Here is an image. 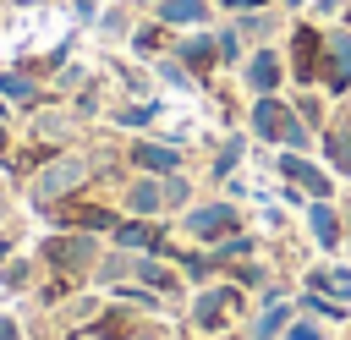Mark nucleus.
<instances>
[{
  "instance_id": "412c9836",
  "label": "nucleus",
  "mask_w": 351,
  "mask_h": 340,
  "mask_svg": "<svg viewBox=\"0 0 351 340\" xmlns=\"http://www.w3.org/2000/svg\"><path fill=\"white\" fill-rule=\"evenodd\" d=\"M154 77H159L165 88H176V93H192V88H197V77L186 71L181 55H154Z\"/></svg>"
},
{
  "instance_id": "bb28decb",
  "label": "nucleus",
  "mask_w": 351,
  "mask_h": 340,
  "mask_svg": "<svg viewBox=\"0 0 351 340\" xmlns=\"http://www.w3.org/2000/svg\"><path fill=\"white\" fill-rule=\"evenodd\" d=\"M165 181V208H186L192 203V181L181 175V170H170V175H159Z\"/></svg>"
},
{
  "instance_id": "09e8293b",
  "label": "nucleus",
  "mask_w": 351,
  "mask_h": 340,
  "mask_svg": "<svg viewBox=\"0 0 351 340\" xmlns=\"http://www.w3.org/2000/svg\"><path fill=\"white\" fill-rule=\"evenodd\" d=\"M346 247H351V230H346Z\"/></svg>"
},
{
  "instance_id": "a18cd8bd",
  "label": "nucleus",
  "mask_w": 351,
  "mask_h": 340,
  "mask_svg": "<svg viewBox=\"0 0 351 340\" xmlns=\"http://www.w3.org/2000/svg\"><path fill=\"white\" fill-rule=\"evenodd\" d=\"M0 154H5V115H0Z\"/></svg>"
},
{
  "instance_id": "cd10ccee",
  "label": "nucleus",
  "mask_w": 351,
  "mask_h": 340,
  "mask_svg": "<svg viewBox=\"0 0 351 340\" xmlns=\"http://www.w3.org/2000/svg\"><path fill=\"white\" fill-rule=\"evenodd\" d=\"M296 307H302V313H318V318H346V302H324L318 291H302Z\"/></svg>"
},
{
  "instance_id": "58836bf2",
  "label": "nucleus",
  "mask_w": 351,
  "mask_h": 340,
  "mask_svg": "<svg viewBox=\"0 0 351 340\" xmlns=\"http://www.w3.org/2000/svg\"><path fill=\"white\" fill-rule=\"evenodd\" d=\"M236 285H263V269H258V263H247V269H236Z\"/></svg>"
},
{
  "instance_id": "b1692460",
  "label": "nucleus",
  "mask_w": 351,
  "mask_h": 340,
  "mask_svg": "<svg viewBox=\"0 0 351 340\" xmlns=\"http://www.w3.org/2000/svg\"><path fill=\"white\" fill-rule=\"evenodd\" d=\"M66 225H77V230H115V219L121 214H110V208H88V203H77L71 214H60Z\"/></svg>"
},
{
  "instance_id": "7c9ffc66",
  "label": "nucleus",
  "mask_w": 351,
  "mask_h": 340,
  "mask_svg": "<svg viewBox=\"0 0 351 340\" xmlns=\"http://www.w3.org/2000/svg\"><path fill=\"white\" fill-rule=\"evenodd\" d=\"M93 27H99V33H104V38H126V11H121V5H104V11H99V22H93Z\"/></svg>"
},
{
  "instance_id": "0eeeda50",
  "label": "nucleus",
  "mask_w": 351,
  "mask_h": 340,
  "mask_svg": "<svg viewBox=\"0 0 351 340\" xmlns=\"http://www.w3.org/2000/svg\"><path fill=\"white\" fill-rule=\"evenodd\" d=\"M274 170H280V181L302 186L307 197H335V170H329V165H313L302 148H280Z\"/></svg>"
},
{
  "instance_id": "c03bdc74",
  "label": "nucleus",
  "mask_w": 351,
  "mask_h": 340,
  "mask_svg": "<svg viewBox=\"0 0 351 340\" xmlns=\"http://www.w3.org/2000/svg\"><path fill=\"white\" fill-rule=\"evenodd\" d=\"M5 258H11V241H5V236H0V263H5Z\"/></svg>"
},
{
  "instance_id": "ddd939ff",
  "label": "nucleus",
  "mask_w": 351,
  "mask_h": 340,
  "mask_svg": "<svg viewBox=\"0 0 351 340\" xmlns=\"http://www.w3.org/2000/svg\"><path fill=\"white\" fill-rule=\"evenodd\" d=\"M0 99L16 104V110H38V104H44V88H38V77H33L27 66H5V71H0Z\"/></svg>"
},
{
  "instance_id": "4be33fe9",
  "label": "nucleus",
  "mask_w": 351,
  "mask_h": 340,
  "mask_svg": "<svg viewBox=\"0 0 351 340\" xmlns=\"http://www.w3.org/2000/svg\"><path fill=\"white\" fill-rule=\"evenodd\" d=\"M241 159H247V137H241V132H230V137L219 143V154H214V165H208V175H214V181H230Z\"/></svg>"
},
{
  "instance_id": "c756f323",
  "label": "nucleus",
  "mask_w": 351,
  "mask_h": 340,
  "mask_svg": "<svg viewBox=\"0 0 351 340\" xmlns=\"http://www.w3.org/2000/svg\"><path fill=\"white\" fill-rule=\"evenodd\" d=\"M27 274H33V269H27V258H5V263H0V291H22V285H27Z\"/></svg>"
},
{
  "instance_id": "c85d7f7f",
  "label": "nucleus",
  "mask_w": 351,
  "mask_h": 340,
  "mask_svg": "<svg viewBox=\"0 0 351 340\" xmlns=\"http://www.w3.org/2000/svg\"><path fill=\"white\" fill-rule=\"evenodd\" d=\"M214 38H219V66H236V60H241V27L230 22V27H219Z\"/></svg>"
},
{
  "instance_id": "a878e982",
  "label": "nucleus",
  "mask_w": 351,
  "mask_h": 340,
  "mask_svg": "<svg viewBox=\"0 0 351 340\" xmlns=\"http://www.w3.org/2000/svg\"><path fill=\"white\" fill-rule=\"evenodd\" d=\"M132 274H137V285H154V291H181V285H176V274H170V269H159L148 252L137 258V269H132Z\"/></svg>"
},
{
  "instance_id": "473e14b6",
  "label": "nucleus",
  "mask_w": 351,
  "mask_h": 340,
  "mask_svg": "<svg viewBox=\"0 0 351 340\" xmlns=\"http://www.w3.org/2000/svg\"><path fill=\"white\" fill-rule=\"evenodd\" d=\"M291 104H296V115H302L307 126H324V99H318V93H302V99H291Z\"/></svg>"
},
{
  "instance_id": "5701e85b",
  "label": "nucleus",
  "mask_w": 351,
  "mask_h": 340,
  "mask_svg": "<svg viewBox=\"0 0 351 340\" xmlns=\"http://www.w3.org/2000/svg\"><path fill=\"white\" fill-rule=\"evenodd\" d=\"M285 329H291V302H263V318L247 340H280Z\"/></svg>"
},
{
  "instance_id": "f257e3e1",
  "label": "nucleus",
  "mask_w": 351,
  "mask_h": 340,
  "mask_svg": "<svg viewBox=\"0 0 351 340\" xmlns=\"http://www.w3.org/2000/svg\"><path fill=\"white\" fill-rule=\"evenodd\" d=\"M93 175H99V165H93L88 154L55 148V154L33 170V208H38V214H55V203H71Z\"/></svg>"
},
{
  "instance_id": "49530a36",
  "label": "nucleus",
  "mask_w": 351,
  "mask_h": 340,
  "mask_svg": "<svg viewBox=\"0 0 351 340\" xmlns=\"http://www.w3.org/2000/svg\"><path fill=\"white\" fill-rule=\"evenodd\" d=\"M285 5H291V11H302V5H307V0H285Z\"/></svg>"
},
{
  "instance_id": "1a4fd4ad",
  "label": "nucleus",
  "mask_w": 351,
  "mask_h": 340,
  "mask_svg": "<svg viewBox=\"0 0 351 340\" xmlns=\"http://www.w3.org/2000/svg\"><path fill=\"white\" fill-rule=\"evenodd\" d=\"M170 55H181V60H186V71L203 82V77L219 66V38H214L208 27H192L186 38H170Z\"/></svg>"
},
{
  "instance_id": "f03ea898",
  "label": "nucleus",
  "mask_w": 351,
  "mask_h": 340,
  "mask_svg": "<svg viewBox=\"0 0 351 340\" xmlns=\"http://www.w3.org/2000/svg\"><path fill=\"white\" fill-rule=\"evenodd\" d=\"M247 132L269 148H307L313 143V126L296 115V104L285 93H258L252 110H247Z\"/></svg>"
},
{
  "instance_id": "79ce46f5",
  "label": "nucleus",
  "mask_w": 351,
  "mask_h": 340,
  "mask_svg": "<svg viewBox=\"0 0 351 340\" xmlns=\"http://www.w3.org/2000/svg\"><path fill=\"white\" fill-rule=\"evenodd\" d=\"M0 340H22V324H16V318H5V313H0Z\"/></svg>"
},
{
  "instance_id": "c9c22d12",
  "label": "nucleus",
  "mask_w": 351,
  "mask_h": 340,
  "mask_svg": "<svg viewBox=\"0 0 351 340\" xmlns=\"http://www.w3.org/2000/svg\"><path fill=\"white\" fill-rule=\"evenodd\" d=\"M121 324H126L121 313H104V318L93 324V335H99V340H121Z\"/></svg>"
},
{
  "instance_id": "a19ab883",
  "label": "nucleus",
  "mask_w": 351,
  "mask_h": 340,
  "mask_svg": "<svg viewBox=\"0 0 351 340\" xmlns=\"http://www.w3.org/2000/svg\"><path fill=\"white\" fill-rule=\"evenodd\" d=\"M55 82H60V88H82V66H66Z\"/></svg>"
},
{
  "instance_id": "423d86ee",
  "label": "nucleus",
  "mask_w": 351,
  "mask_h": 340,
  "mask_svg": "<svg viewBox=\"0 0 351 340\" xmlns=\"http://www.w3.org/2000/svg\"><path fill=\"white\" fill-rule=\"evenodd\" d=\"M318 88L329 99H346L351 93V27H324V71H318Z\"/></svg>"
},
{
  "instance_id": "2eb2a0df",
  "label": "nucleus",
  "mask_w": 351,
  "mask_h": 340,
  "mask_svg": "<svg viewBox=\"0 0 351 340\" xmlns=\"http://www.w3.org/2000/svg\"><path fill=\"white\" fill-rule=\"evenodd\" d=\"M126 214H143V219H159L165 214V181L159 175H137L132 186H126Z\"/></svg>"
},
{
  "instance_id": "72a5a7b5",
  "label": "nucleus",
  "mask_w": 351,
  "mask_h": 340,
  "mask_svg": "<svg viewBox=\"0 0 351 340\" xmlns=\"http://www.w3.org/2000/svg\"><path fill=\"white\" fill-rule=\"evenodd\" d=\"M280 340H329V335H324V329H318L313 318H291V329H285Z\"/></svg>"
},
{
  "instance_id": "9b49d317",
  "label": "nucleus",
  "mask_w": 351,
  "mask_h": 340,
  "mask_svg": "<svg viewBox=\"0 0 351 340\" xmlns=\"http://www.w3.org/2000/svg\"><path fill=\"white\" fill-rule=\"evenodd\" d=\"M110 241L121 247V252H165V230L154 225V219H143V214H132V219H115V230H110Z\"/></svg>"
},
{
  "instance_id": "37998d69",
  "label": "nucleus",
  "mask_w": 351,
  "mask_h": 340,
  "mask_svg": "<svg viewBox=\"0 0 351 340\" xmlns=\"http://www.w3.org/2000/svg\"><path fill=\"white\" fill-rule=\"evenodd\" d=\"M313 5H318V16H335V11L346 5V0H313Z\"/></svg>"
},
{
  "instance_id": "f704fd0d",
  "label": "nucleus",
  "mask_w": 351,
  "mask_h": 340,
  "mask_svg": "<svg viewBox=\"0 0 351 340\" xmlns=\"http://www.w3.org/2000/svg\"><path fill=\"white\" fill-rule=\"evenodd\" d=\"M181 269H186L192 280H203V274H214V269H219V258H214V252H208V258H197V252H186V258H181Z\"/></svg>"
},
{
  "instance_id": "4c0bfd02",
  "label": "nucleus",
  "mask_w": 351,
  "mask_h": 340,
  "mask_svg": "<svg viewBox=\"0 0 351 340\" xmlns=\"http://www.w3.org/2000/svg\"><path fill=\"white\" fill-rule=\"evenodd\" d=\"M121 340H165V329H154V324H137V329H126Z\"/></svg>"
},
{
  "instance_id": "de8ad7c7",
  "label": "nucleus",
  "mask_w": 351,
  "mask_h": 340,
  "mask_svg": "<svg viewBox=\"0 0 351 340\" xmlns=\"http://www.w3.org/2000/svg\"><path fill=\"white\" fill-rule=\"evenodd\" d=\"M5 214H11V208H5V197H0V219H5Z\"/></svg>"
},
{
  "instance_id": "393cba45",
  "label": "nucleus",
  "mask_w": 351,
  "mask_h": 340,
  "mask_svg": "<svg viewBox=\"0 0 351 340\" xmlns=\"http://www.w3.org/2000/svg\"><path fill=\"white\" fill-rule=\"evenodd\" d=\"M252 252H258V241H252L247 230H230V236L214 241V258H219V263H236V258H252Z\"/></svg>"
},
{
  "instance_id": "39448f33",
  "label": "nucleus",
  "mask_w": 351,
  "mask_h": 340,
  "mask_svg": "<svg viewBox=\"0 0 351 340\" xmlns=\"http://www.w3.org/2000/svg\"><path fill=\"white\" fill-rule=\"evenodd\" d=\"M181 225H186L197 241H219V236L241 230V208H236V197H208V203H192V208L181 214Z\"/></svg>"
},
{
  "instance_id": "ea45409f",
  "label": "nucleus",
  "mask_w": 351,
  "mask_h": 340,
  "mask_svg": "<svg viewBox=\"0 0 351 340\" xmlns=\"http://www.w3.org/2000/svg\"><path fill=\"white\" fill-rule=\"evenodd\" d=\"M225 11H263V5H274V0H219Z\"/></svg>"
},
{
  "instance_id": "4468645a",
  "label": "nucleus",
  "mask_w": 351,
  "mask_h": 340,
  "mask_svg": "<svg viewBox=\"0 0 351 340\" xmlns=\"http://www.w3.org/2000/svg\"><path fill=\"white\" fill-rule=\"evenodd\" d=\"M307 225H313V236H318V247H324V252H335V247L346 241V225H340L335 197H313V203H307Z\"/></svg>"
},
{
  "instance_id": "6e6552de",
  "label": "nucleus",
  "mask_w": 351,
  "mask_h": 340,
  "mask_svg": "<svg viewBox=\"0 0 351 340\" xmlns=\"http://www.w3.org/2000/svg\"><path fill=\"white\" fill-rule=\"evenodd\" d=\"M285 55L274 49V44H258L252 55H247V66H241V82H247V93L258 99V93H280L285 88Z\"/></svg>"
},
{
  "instance_id": "7ed1b4c3",
  "label": "nucleus",
  "mask_w": 351,
  "mask_h": 340,
  "mask_svg": "<svg viewBox=\"0 0 351 340\" xmlns=\"http://www.w3.org/2000/svg\"><path fill=\"white\" fill-rule=\"evenodd\" d=\"M285 71H291L296 88H318V71H324V27H313V22H296L291 27Z\"/></svg>"
},
{
  "instance_id": "a211bd4d",
  "label": "nucleus",
  "mask_w": 351,
  "mask_h": 340,
  "mask_svg": "<svg viewBox=\"0 0 351 340\" xmlns=\"http://www.w3.org/2000/svg\"><path fill=\"white\" fill-rule=\"evenodd\" d=\"M324 159H329V170H335V175H346V181H351V121L324 126Z\"/></svg>"
},
{
  "instance_id": "dca6fc26",
  "label": "nucleus",
  "mask_w": 351,
  "mask_h": 340,
  "mask_svg": "<svg viewBox=\"0 0 351 340\" xmlns=\"http://www.w3.org/2000/svg\"><path fill=\"white\" fill-rule=\"evenodd\" d=\"M148 5L165 27H203L208 22V0H148Z\"/></svg>"
},
{
  "instance_id": "2f4dec72",
  "label": "nucleus",
  "mask_w": 351,
  "mask_h": 340,
  "mask_svg": "<svg viewBox=\"0 0 351 340\" xmlns=\"http://www.w3.org/2000/svg\"><path fill=\"white\" fill-rule=\"evenodd\" d=\"M236 27H241V38H263V33L274 27V16H263V11H236Z\"/></svg>"
},
{
  "instance_id": "e433bc0d",
  "label": "nucleus",
  "mask_w": 351,
  "mask_h": 340,
  "mask_svg": "<svg viewBox=\"0 0 351 340\" xmlns=\"http://www.w3.org/2000/svg\"><path fill=\"white\" fill-rule=\"evenodd\" d=\"M71 16L77 22H99V0H71Z\"/></svg>"
},
{
  "instance_id": "f3484780",
  "label": "nucleus",
  "mask_w": 351,
  "mask_h": 340,
  "mask_svg": "<svg viewBox=\"0 0 351 340\" xmlns=\"http://www.w3.org/2000/svg\"><path fill=\"white\" fill-rule=\"evenodd\" d=\"M159 115H165V99H159V93H143L137 104H121V110H110V121H115V126H126V132H148Z\"/></svg>"
},
{
  "instance_id": "9d476101",
  "label": "nucleus",
  "mask_w": 351,
  "mask_h": 340,
  "mask_svg": "<svg viewBox=\"0 0 351 340\" xmlns=\"http://www.w3.org/2000/svg\"><path fill=\"white\" fill-rule=\"evenodd\" d=\"M126 159L143 175H170V170H181V143H170V137H137L126 148Z\"/></svg>"
},
{
  "instance_id": "aec40b11",
  "label": "nucleus",
  "mask_w": 351,
  "mask_h": 340,
  "mask_svg": "<svg viewBox=\"0 0 351 340\" xmlns=\"http://www.w3.org/2000/svg\"><path fill=\"white\" fill-rule=\"evenodd\" d=\"M170 33H176V27H165L159 16H154V22H143V27L132 33V55H137V60H154V55L170 44Z\"/></svg>"
},
{
  "instance_id": "f8f14e48",
  "label": "nucleus",
  "mask_w": 351,
  "mask_h": 340,
  "mask_svg": "<svg viewBox=\"0 0 351 340\" xmlns=\"http://www.w3.org/2000/svg\"><path fill=\"white\" fill-rule=\"evenodd\" d=\"M230 307H241V285H208L192 302V324L197 329H225V313Z\"/></svg>"
},
{
  "instance_id": "6ab92c4d",
  "label": "nucleus",
  "mask_w": 351,
  "mask_h": 340,
  "mask_svg": "<svg viewBox=\"0 0 351 340\" xmlns=\"http://www.w3.org/2000/svg\"><path fill=\"white\" fill-rule=\"evenodd\" d=\"M33 132L44 137V148H66V137H71V115L66 110H33Z\"/></svg>"
},
{
  "instance_id": "20e7f679",
  "label": "nucleus",
  "mask_w": 351,
  "mask_h": 340,
  "mask_svg": "<svg viewBox=\"0 0 351 340\" xmlns=\"http://www.w3.org/2000/svg\"><path fill=\"white\" fill-rule=\"evenodd\" d=\"M44 258L71 280V274H88V269H99V241L88 236V230H55L49 241H44Z\"/></svg>"
}]
</instances>
